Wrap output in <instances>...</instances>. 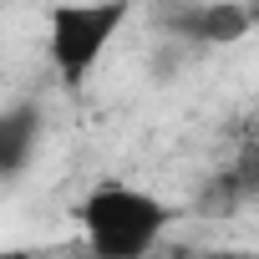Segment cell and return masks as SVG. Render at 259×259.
<instances>
[{
	"label": "cell",
	"mask_w": 259,
	"mask_h": 259,
	"mask_svg": "<svg viewBox=\"0 0 259 259\" xmlns=\"http://www.w3.org/2000/svg\"><path fill=\"white\" fill-rule=\"evenodd\" d=\"M76 224H81L87 249L97 259H148L163 244V234L173 224V208L153 188L107 178V183H92L81 193Z\"/></svg>",
	"instance_id": "cell-1"
},
{
	"label": "cell",
	"mask_w": 259,
	"mask_h": 259,
	"mask_svg": "<svg viewBox=\"0 0 259 259\" xmlns=\"http://www.w3.org/2000/svg\"><path fill=\"white\" fill-rule=\"evenodd\" d=\"M127 16H133V11H127L122 0H112V6H51L46 11V56H51V71L66 87L87 81L102 66V56L117 41V31L127 26Z\"/></svg>",
	"instance_id": "cell-2"
},
{
	"label": "cell",
	"mask_w": 259,
	"mask_h": 259,
	"mask_svg": "<svg viewBox=\"0 0 259 259\" xmlns=\"http://www.w3.org/2000/svg\"><path fill=\"white\" fill-rule=\"evenodd\" d=\"M259 11L254 6H229V0H213V6H178L168 11V31L183 41H203V46H229L244 41L254 31Z\"/></svg>",
	"instance_id": "cell-3"
},
{
	"label": "cell",
	"mask_w": 259,
	"mask_h": 259,
	"mask_svg": "<svg viewBox=\"0 0 259 259\" xmlns=\"http://www.w3.org/2000/svg\"><path fill=\"white\" fill-rule=\"evenodd\" d=\"M36 143H41V112L36 107H11L0 117V173H6V183H16L26 173Z\"/></svg>",
	"instance_id": "cell-4"
},
{
	"label": "cell",
	"mask_w": 259,
	"mask_h": 259,
	"mask_svg": "<svg viewBox=\"0 0 259 259\" xmlns=\"http://www.w3.org/2000/svg\"><path fill=\"white\" fill-rule=\"evenodd\" d=\"M239 183H244V193H254V198H259V153H249V158H244Z\"/></svg>",
	"instance_id": "cell-5"
}]
</instances>
